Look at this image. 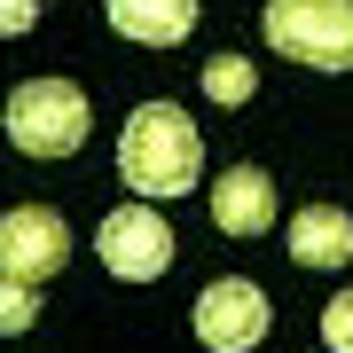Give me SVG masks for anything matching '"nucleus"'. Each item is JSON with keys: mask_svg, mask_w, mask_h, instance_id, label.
Segmentation results:
<instances>
[{"mask_svg": "<svg viewBox=\"0 0 353 353\" xmlns=\"http://www.w3.org/2000/svg\"><path fill=\"white\" fill-rule=\"evenodd\" d=\"M118 181L150 204H173L204 181V141L173 102H141L126 118V134H118Z\"/></svg>", "mask_w": 353, "mask_h": 353, "instance_id": "f257e3e1", "label": "nucleus"}, {"mask_svg": "<svg viewBox=\"0 0 353 353\" xmlns=\"http://www.w3.org/2000/svg\"><path fill=\"white\" fill-rule=\"evenodd\" d=\"M267 48L306 71H353V0H267Z\"/></svg>", "mask_w": 353, "mask_h": 353, "instance_id": "f03ea898", "label": "nucleus"}, {"mask_svg": "<svg viewBox=\"0 0 353 353\" xmlns=\"http://www.w3.org/2000/svg\"><path fill=\"white\" fill-rule=\"evenodd\" d=\"M87 94L71 87V79H24V87L8 94V141L24 157H71L87 150Z\"/></svg>", "mask_w": 353, "mask_h": 353, "instance_id": "7ed1b4c3", "label": "nucleus"}, {"mask_svg": "<svg viewBox=\"0 0 353 353\" xmlns=\"http://www.w3.org/2000/svg\"><path fill=\"white\" fill-rule=\"evenodd\" d=\"M102 267H110L118 283H157L165 267H173V228H165V212L150 196L118 204V212H102Z\"/></svg>", "mask_w": 353, "mask_h": 353, "instance_id": "20e7f679", "label": "nucleus"}, {"mask_svg": "<svg viewBox=\"0 0 353 353\" xmlns=\"http://www.w3.org/2000/svg\"><path fill=\"white\" fill-rule=\"evenodd\" d=\"M267 322H275V306H267V290L243 283V275L204 283V299H196V338L212 353H252L267 338Z\"/></svg>", "mask_w": 353, "mask_h": 353, "instance_id": "39448f33", "label": "nucleus"}, {"mask_svg": "<svg viewBox=\"0 0 353 353\" xmlns=\"http://www.w3.org/2000/svg\"><path fill=\"white\" fill-rule=\"evenodd\" d=\"M63 259H71V228H63L55 204H16V212L0 220V275L48 283Z\"/></svg>", "mask_w": 353, "mask_h": 353, "instance_id": "423d86ee", "label": "nucleus"}, {"mask_svg": "<svg viewBox=\"0 0 353 353\" xmlns=\"http://www.w3.org/2000/svg\"><path fill=\"white\" fill-rule=\"evenodd\" d=\"M212 228L220 236H267L275 228V181L259 165H228L212 181Z\"/></svg>", "mask_w": 353, "mask_h": 353, "instance_id": "0eeeda50", "label": "nucleus"}, {"mask_svg": "<svg viewBox=\"0 0 353 353\" xmlns=\"http://www.w3.org/2000/svg\"><path fill=\"white\" fill-rule=\"evenodd\" d=\"M102 8H110V32L134 48H181L196 32V0H102Z\"/></svg>", "mask_w": 353, "mask_h": 353, "instance_id": "6e6552de", "label": "nucleus"}, {"mask_svg": "<svg viewBox=\"0 0 353 353\" xmlns=\"http://www.w3.org/2000/svg\"><path fill=\"white\" fill-rule=\"evenodd\" d=\"M290 259L299 267H345L353 259V212H338V204H299L290 212Z\"/></svg>", "mask_w": 353, "mask_h": 353, "instance_id": "1a4fd4ad", "label": "nucleus"}, {"mask_svg": "<svg viewBox=\"0 0 353 353\" xmlns=\"http://www.w3.org/2000/svg\"><path fill=\"white\" fill-rule=\"evenodd\" d=\"M252 87H259V71L243 63V55H212V63H204V94L212 102H252Z\"/></svg>", "mask_w": 353, "mask_h": 353, "instance_id": "9d476101", "label": "nucleus"}, {"mask_svg": "<svg viewBox=\"0 0 353 353\" xmlns=\"http://www.w3.org/2000/svg\"><path fill=\"white\" fill-rule=\"evenodd\" d=\"M32 314H39V299H32V283H16V275H0V330H8V338H24V330H32Z\"/></svg>", "mask_w": 353, "mask_h": 353, "instance_id": "9b49d317", "label": "nucleus"}, {"mask_svg": "<svg viewBox=\"0 0 353 353\" xmlns=\"http://www.w3.org/2000/svg\"><path fill=\"white\" fill-rule=\"evenodd\" d=\"M322 345L330 353H353V290H338V299L322 306Z\"/></svg>", "mask_w": 353, "mask_h": 353, "instance_id": "f8f14e48", "label": "nucleus"}, {"mask_svg": "<svg viewBox=\"0 0 353 353\" xmlns=\"http://www.w3.org/2000/svg\"><path fill=\"white\" fill-rule=\"evenodd\" d=\"M32 16H39L32 0H0V32H8V39H24V32H32Z\"/></svg>", "mask_w": 353, "mask_h": 353, "instance_id": "ddd939ff", "label": "nucleus"}]
</instances>
